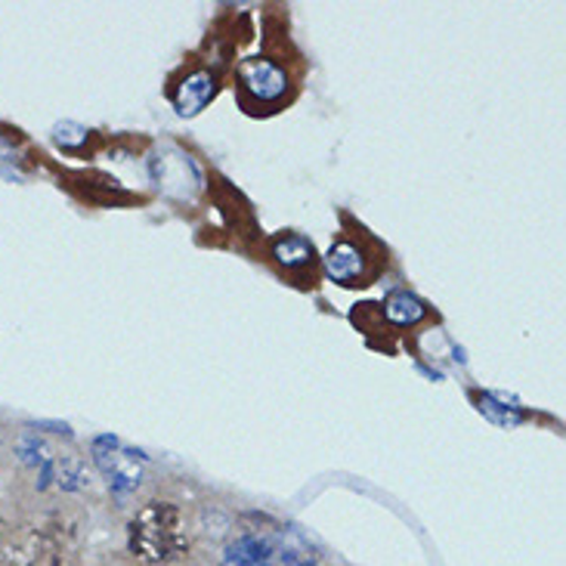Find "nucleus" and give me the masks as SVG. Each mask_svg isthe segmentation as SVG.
<instances>
[{"label":"nucleus","instance_id":"nucleus-1","mask_svg":"<svg viewBox=\"0 0 566 566\" xmlns=\"http://www.w3.org/2000/svg\"><path fill=\"white\" fill-rule=\"evenodd\" d=\"M189 548L184 514L170 502H149L127 526V552L143 564H170Z\"/></svg>","mask_w":566,"mask_h":566},{"label":"nucleus","instance_id":"nucleus-2","mask_svg":"<svg viewBox=\"0 0 566 566\" xmlns=\"http://www.w3.org/2000/svg\"><path fill=\"white\" fill-rule=\"evenodd\" d=\"M93 461L106 474L108 486L115 492H130L139 486L143 476V455L127 449L115 437H96L93 440Z\"/></svg>","mask_w":566,"mask_h":566},{"label":"nucleus","instance_id":"nucleus-3","mask_svg":"<svg viewBox=\"0 0 566 566\" xmlns=\"http://www.w3.org/2000/svg\"><path fill=\"white\" fill-rule=\"evenodd\" d=\"M239 84H242L245 96H251L254 103L270 106V103H279L285 96L289 75H285L282 65L266 60V56H248V60L239 62Z\"/></svg>","mask_w":566,"mask_h":566},{"label":"nucleus","instance_id":"nucleus-4","mask_svg":"<svg viewBox=\"0 0 566 566\" xmlns=\"http://www.w3.org/2000/svg\"><path fill=\"white\" fill-rule=\"evenodd\" d=\"M325 273L337 285H363V279H366V254H363V248L353 245L347 239L335 242V245L328 248V254H325Z\"/></svg>","mask_w":566,"mask_h":566},{"label":"nucleus","instance_id":"nucleus-5","mask_svg":"<svg viewBox=\"0 0 566 566\" xmlns=\"http://www.w3.org/2000/svg\"><path fill=\"white\" fill-rule=\"evenodd\" d=\"M276 564V548L261 536H242L230 542L223 554V566H273Z\"/></svg>","mask_w":566,"mask_h":566},{"label":"nucleus","instance_id":"nucleus-6","mask_svg":"<svg viewBox=\"0 0 566 566\" xmlns=\"http://www.w3.org/2000/svg\"><path fill=\"white\" fill-rule=\"evenodd\" d=\"M214 91L217 81L211 72H192L180 84V91H177V108H180V115H196V112H201V108L208 106V99L214 96Z\"/></svg>","mask_w":566,"mask_h":566},{"label":"nucleus","instance_id":"nucleus-7","mask_svg":"<svg viewBox=\"0 0 566 566\" xmlns=\"http://www.w3.org/2000/svg\"><path fill=\"white\" fill-rule=\"evenodd\" d=\"M384 316L394 322V325H415L428 316V306L421 297H415L409 291H394L387 301H384Z\"/></svg>","mask_w":566,"mask_h":566},{"label":"nucleus","instance_id":"nucleus-8","mask_svg":"<svg viewBox=\"0 0 566 566\" xmlns=\"http://www.w3.org/2000/svg\"><path fill=\"white\" fill-rule=\"evenodd\" d=\"M273 254L285 270H301V266L313 261V242H306L304 235H297V232H285V235L276 239Z\"/></svg>","mask_w":566,"mask_h":566},{"label":"nucleus","instance_id":"nucleus-9","mask_svg":"<svg viewBox=\"0 0 566 566\" xmlns=\"http://www.w3.org/2000/svg\"><path fill=\"white\" fill-rule=\"evenodd\" d=\"M474 399H476V409L486 415L492 424H499V428H517V424L523 421L521 412H514L511 406L499 402L492 394H474Z\"/></svg>","mask_w":566,"mask_h":566},{"label":"nucleus","instance_id":"nucleus-10","mask_svg":"<svg viewBox=\"0 0 566 566\" xmlns=\"http://www.w3.org/2000/svg\"><path fill=\"white\" fill-rule=\"evenodd\" d=\"M291 566H310V564H301V560H294V564H291Z\"/></svg>","mask_w":566,"mask_h":566}]
</instances>
